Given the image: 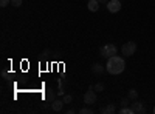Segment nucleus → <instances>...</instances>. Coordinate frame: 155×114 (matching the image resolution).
<instances>
[{
	"instance_id": "nucleus-1",
	"label": "nucleus",
	"mask_w": 155,
	"mask_h": 114,
	"mask_svg": "<svg viewBox=\"0 0 155 114\" xmlns=\"http://www.w3.org/2000/svg\"><path fill=\"white\" fill-rule=\"evenodd\" d=\"M126 69V60L120 56H112L107 59L106 63V71H109V74H121Z\"/></svg>"
},
{
	"instance_id": "nucleus-2",
	"label": "nucleus",
	"mask_w": 155,
	"mask_h": 114,
	"mask_svg": "<svg viewBox=\"0 0 155 114\" xmlns=\"http://www.w3.org/2000/svg\"><path fill=\"white\" fill-rule=\"evenodd\" d=\"M116 53H118V48H116L113 43H107V45L99 48V56L104 57V59H109V57L115 56Z\"/></svg>"
},
{
	"instance_id": "nucleus-3",
	"label": "nucleus",
	"mask_w": 155,
	"mask_h": 114,
	"mask_svg": "<svg viewBox=\"0 0 155 114\" xmlns=\"http://www.w3.org/2000/svg\"><path fill=\"white\" fill-rule=\"evenodd\" d=\"M121 53L126 56V57H130L137 53V43L135 42H126L123 46H121Z\"/></svg>"
},
{
	"instance_id": "nucleus-4",
	"label": "nucleus",
	"mask_w": 155,
	"mask_h": 114,
	"mask_svg": "<svg viewBox=\"0 0 155 114\" xmlns=\"http://www.w3.org/2000/svg\"><path fill=\"white\" fill-rule=\"evenodd\" d=\"M84 103L85 105H95L96 103V93L93 88H88V91L84 94Z\"/></svg>"
},
{
	"instance_id": "nucleus-5",
	"label": "nucleus",
	"mask_w": 155,
	"mask_h": 114,
	"mask_svg": "<svg viewBox=\"0 0 155 114\" xmlns=\"http://www.w3.org/2000/svg\"><path fill=\"white\" fill-rule=\"evenodd\" d=\"M132 111H134V114H144L146 112V106H144V103L141 102V100H134V103H132Z\"/></svg>"
},
{
	"instance_id": "nucleus-6",
	"label": "nucleus",
	"mask_w": 155,
	"mask_h": 114,
	"mask_svg": "<svg viewBox=\"0 0 155 114\" xmlns=\"http://www.w3.org/2000/svg\"><path fill=\"white\" fill-rule=\"evenodd\" d=\"M107 9H109V12H118L121 9V2L120 0H109Z\"/></svg>"
},
{
	"instance_id": "nucleus-7",
	"label": "nucleus",
	"mask_w": 155,
	"mask_h": 114,
	"mask_svg": "<svg viewBox=\"0 0 155 114\" xmlns=\"http://www.w3.org/2000/svg\"><path fill=\"white\" fill-rule=\"evenodd\" d=\"M62 108H64V100L62 99H54L53 102H51V109L53 111L59 112V111H62Z\"/></svg>"
},
{
	"instance_id": "nucleus-8",
	"label": "nucleus",
	"mask_w": 155,
	"mask_h": 114,
	"mask_svg": "<svg viewBox=\"0 0 155 114\" xmlns=\"http://www.w3.org/2000/svg\"><path fill=\"white\" fill-rule=\"evenodd\" d=\"M44 99L47 100V102H53V100L56 99V91L54 90H51V88H47V91H45V94H44Z\"/></svg>"
},
{
	"instance_id": "nucleus-9",
	"label": "nucleus",
	"mask_w": 155,
	"mask_h": 114,
	"mask_svg": "<svg viewBox=\"0 0 155 114\" xmlns=\"http://www.w3.org/2000/svg\"><path fill=\"white\" fill-rule=\"evenodd\" d=\"M104 71H106V66L101 65V63H98V62L92 65V72H93V74H98V75H99V74H102Z\"/></svg>"
},
{
	"instance_id": "nucleus-10",
	"label": "nucleus",
	"mask_w": 155,
	"mask_h": 114,
	"mask_svg": "<svg viewBox=\"0 0 155 114\" xmlns=\"http://www.w3.org/2000/svg\"><path fill=\"white\" fill-rule=\"evenodd\" d=\"M87 8L92 11V12H96V11L99 9V2H98V0H88Z\"/></svg>"
},
{
	"instance_id": "nucleus-11",
	"label": "nucleus",
	"mask_w": 155,
	"mask_h": 114,
	"mask_svg": "<svg viewBox=\"0 0 155 114\" xmlns=\"http://www.w3.org/2000/svg\"><path fill=\"white\" fill-rule=\"evenodd\" d=\"M127 97L130 99V100H137V99H138V91H137V90H129Z\"/></svg>"
},
{
	"instance_id": "nucleus-12",
	"label": "nucleus",
	"mask_w": 155,
	"mask_h": 114,
	"mask_svg": "<svg viewBox=\"0 0 155 114\" xmlns=\"http://www.w3.org/2000/svg\"><path fill=\"white\" fill-rule=\"evenodd\" d=\"M104 83H102V82H99V83H96V85H93V90L96 91V93H101V91H104Z\"/></svg>"
},
{
	"instance_id": "nucleus-13",
	"label": "nucleus",
	"mask_w": 155,
	"mask_h": 114,
	"mask_svg": "<svg viewBox=\"0 0 155 114\" xmlns=\"http://www.w3.org/2000/svg\"><path fill=\"white\" fill-rule=\"evenodd\" d=\"M62 100H64V103H70L71 105V102H73V96L71 94H65L62 97Z\"/></svg>"
},
{
	"instance_id": "nucleus-14",
	"label": "nucleus",
	"mask_w": 155,
	"mask_h": 114,
	"mask_svg": "<svg viewBox=\"0 0 155 114\" xmlns=\"http://www.w3.org/2000/svg\"><path fill=\"white\" fill-rule=\"evenodd\" d=\"M120 112H121V114H134L132 108H129V106H121Z\"/></svg>"
},
{
	"instance_id": "nucleus-15",
	"label": "nucleus",
	"mask_w": 155,
	"mask_h": 114,
	"mask_svg": "<svg viewBox=\"0 0 155 114\" xmlns=\"http://www.w3.org/2000/svg\"><path fill=\"white\" fill-rule=\"evenodd\" d=\"M106 111H107V114H113V112L116 111V108H115L113 103H109V105L106 106Z\"/></svg>"
},
{
	"instance_id": "nucleus-16",
	"label": "nucleus",
	"mask_w": 155,
	"mask_h": 114,
	"mask_svg": "<svg viewBox=\"0 0 155 114\" xmlns=\"http://www.w3.org/2000/svg\"><path fill=\"white\" fill-rule=\"evenodd\" d=\"M79 112H81V114H93V109H92V108L84 106L82 109H79Z\"/></svg>"
},
{
	"instance_id": "nucleus-17",
	"label": "nucleus",
	"mask_w": 155,
	"mask_h": 114,
	"mask_svg": "<svg viewBox=\"0 0 155 114\" xmlns=\"http://www.w3.org/2000/svg\"><path fill=\"white\" fill-rule=\"evenodd\" d=\"M129 105H130V99H129V97L121 99V106H129Z\"/></svg>"
},
{
	"instance_id": "nucleus-18",
	"label": "nucleus",
	"mask_w": 155,
	"mask_h": 114,
	"mask_svg": "<svg viewBox=\"0 0 155 114\" xmlns=\"http://www.w3.org/2000/svg\"><path fill=\"white\" fill-rule=\"evenodd\" d=\"M11 5L14 8H19V6H22V0H11Z\"/></svg>"
},
{
	"instance_id": "nucleus-19",
	"label": "nucleus",
	"mask_w": 155,
	"mask_h": 114,
	"mask_svg": "<svg viewBox=\"0 0 155 114\" xmlns=\"http://www.w3.org/2000/svg\"><path fill=\"white\" fill-rule=\"evenodd\" d=\"M48 103H50V102H47V100H44V102H42V105H41V108H42V109H47V111H48V109L51 108V105H48Z\"/></svg>"
},
{
	"instance_id": "nucleus-20",
	"label": "nucleus",
	"mask_w": 155,
	"mask_h": 114,
	"mask_svg": "<svg viewBox=\"0 0 155 114\" xmlns=\"http://www.w3.org/2000/svg\"><path fill=\"white\" fill-rule=\"evenodd\" d=\"M9 3H11V0H0V6H2V8L8 6Z\"/></svg>"
},
{
	"instance_id": "nucleus-21",
	"label": "nucleus",
	"mask_w": 155,
	"mask_h": 114,
	"mask_svg": "<svg viewBox=\"0 0 155 114\" xmlns=\"http://www.w3.org/2000/svg\"><path fill=\"white\" fill-rule=\"evenodd\" d=\"M2 77H3L5 80H9V72H8L6 69H3V71H2Z\"/></svg>"
},
{
	"instance_id": "nucleus-22",
	"label": "nucleus",
	"mask_w": 155,
	"mask_h": 114,
	"mask_svg": "<svg viewBox=\"0 0 155 114\" xmlns=\"http://www.w3.org/2000/svg\"><path fill=\"white\" fill-rule=\"evenodd\" d=\"M65 112H67V114H73V112H74V109H73V108H70V109H67Z\"/></svg>"
},
{
	"instance_id": "nucleus-23",
	"label": "nucleus",
	"mask_w": 155,
	"mask_h": 114,
	"mask_svg": "<svg viewBox=\"0 0 155 114\" xmlns=\"http://www.w3.org/2000/svg\"><path fill=\"white\" fill-rule=\"evenodd\" d=\"M99 3H109V0H98Z\"/></svg>"
},
{
	"instance_id": "nucleus-24",
	"label": "nucleus",
	"mask_w": 155,
	"mask_h": 114,
	"mask_svg": "<svg viewBox=\"0 0 155 114\" xmlns=\"http://www.w3.org/2000/svg\"><path fill=\"white\" fill-rule=\"evenodd\" d=\"M153 112H155V106H153Z\"/></svg>"
}]
</instances>
